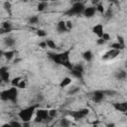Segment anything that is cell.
Masks as SVG:
<instances>
[{
  "label": "cell",
  "instance_id": "6da1fadb",
  "mask_svg": "<svg viewBox=\"0 0 127 127\" xmlns=\"http://www.w3.org/2000/svg\"><path fill=\"white\" fill-rule=\"evenodd\" d=\"M0 98L3 101H12L13 103L17 102V98H18V90L16 86H12L9 89H5L3 91H1L0 93Z\"/></svg>",
  "mask_w": 127,
  "mask_h": 127
},
{
  "label": "cell",
  "instance_id": "7a4b0ae2",
  "mask_svg": "<svg viewBox=\"0 0 127 127\" xmlns=\"http://www.w3.org/2000/svg\"><path fill=\"white\" fill-rule=\"evenodd\" d=\"M36 105L27 107L22 109L21 111H19L18 116L20 117V119L23 120V122H30V120L32 119V116L34 115V113H36Z\"/></svg>",
  "mask_w": 127,
  "mask_h": 127
},
{
  "label": "cell",
  "instance_id": "3957f363",
  "mask_svg": "<svg viewBox=\"0 0 127 127\" xmlns=\"http://www.w3.org/2000/svg\"><path fill=\"white\" fill-rule=\"evenodd\" d=\"M85 7L81 2H75L72 4L71 8H69L68 10H66L64 12V14L66 16H73V15H79L81 13H83Z\"/></svg>",
  "mask_w": 127,
  "mask_h": 127
},
{
  "label": "cell",
  "instance_id": "277c9868",
  "mask_svg": "<svg viewBox=\"0 0 127 127\" xmlns=\"http://www.w3.org/2000/svg\"><path fill=\"white\" fill-rule=\"evenodd\" d=\"M69 54H70V49L69 50H66L63 53H60V58H61V64L65 66L67 69L71 70L73 68V65L70 64V61H69Z\"/></svg>",
  "mask_w": 127,
  "mask_h": 127
},
{
  "label": "cell",
  "instance_id": "5b68a950",
  "mask_svg": "<svg viewBox=\"0 0 127 127\" xmlns=\"http://www.w3.org/2000/svg\"><path fill=\"white\" fill-rule=\"evenodd\" d=\"M120 54V50H115V49H111L108 52H106L103 56H102V60L107 61V60H112L115 59L117 56H119Z\"/></svg>",
  "mask_w": 127,
  "mask_h": 127
},
{
  "label": "cell",
  "instance_id": "8992f818",
  "mask_svg": "<svg viewBox=\"0 0 127 127\" xmlns=\"http://www.w3.org/2000/svg\"><path fill=\"white\" fill-rule=\"evenodd\" d=\"M0 76H1V79L3 82L8 83L10 81V72H9L7 66H2L0 68Z\"/></svg>",
  "mask_w": 127,
  "mask_h": 127
},
{
  "label": "cell",
  "instance_id": "52a82bcc",
  "mask_svg": "<svg viewBox=\"0 0 127 127\" xmlns=\"http://www.w3.org/2000/svg\"><path fill=\"white\" fill-rule=\"evenodd\" d=\"M104 97V93H103V90H95L92 92L91 94V99L93 102L95 103H98V102H101L102 99Z\"/></svg>",
  "mask_w": 127,
  "mask_h": 127
},
{
  "label": "cell",
  "instance_id": "ba28073f",
  "mask_svg": "<svg viewBox=\"0 0 127 127\" xmlns=\"http://www.w3.org/2000/svg\"><path fill=\"white\" fill-rule=\"evenodd\" d=\"M113 107H114L115 110H117L119 112H123V113L127 112V102H116V103H113Z\"/></svg>",
  "mask_w": 127,
  "mask_h": 127
},
{
  "label": "cell",
  "instance_id": "9c48e42d",
  "mask_svg": "<svg viewBox=\"0 0 127 127\" xmlns=\"http://www.w3.org/2000/svg\"><path fill=\"white\" fill-rule=\"evenodd\" d=\"M36 115L41 117L43 120H48V119H52L50 117V114H49V110L47 109H38L36 110Z\"/></svg>",
  "mask_w": 127,
  "mask_h": 127
},
{
  "label": "cell",
  "instance_id": "30bf717a",
  "mask_svg": "<svg viewBox=\"0 0 127 127\" xmlns=\"http://www.w3.org/2000/svg\"><path fill=\"white\" fill-rule=\"evenodd\" d=\"M96 11H97V10H96V7H94V6H90V7L85 8L82 14H83L84 17H86V18H91V17L94 16V14H95Z\"/></svg>",
  "mask_w": 127,
  "mask_h": 127
},
{
  "label": "cell",
  "instance_id": "8fae6325",
  "mask_svg": "<svg viewBox=\"0 0 127 127\" xmlns=\"http://www.w3.org/2000/svg\"><path fill=\"white\" fill-rule=\"evenodd\" d=\"M92 32L98 37V38H101L102 37V35H103V33H104V31H103V25L102 24H96L93 28H92Z\"/></svg>",
  "mask_w": 127,
  "mask_h": 127
},
{
  "label": "cell",
  "instance_id": "7c38bea8",
  "mask_svg": "<svg viewBox=\"0 0 127 127\" xmlns=\"http://www.w3.org/2000/svg\"><path fill=\"white\" fill-rule=\"evenodd\" d=\"M12 31V24L8 21L6 22H3L2 25H1V34H4V33H9Z\"/></svg>",
  "mask_w": 127,
  "mask_h": 127
},
{
  "label": "cell",
  "instance_id": "4fadbf2b",
  "mask_svg": "<svg viewBox=\"0 0 127 127\" xmlns=\"http://www.w3.org/2000/svg\"><path fill=\"white\" fill-rule=\"evenodd\" d=\"M48 57L53 61V62H55L56 64H61V58H60V54H58V53H48Z\"/></svg>",
  "mask_w": 127,
  "mask_h": 127
},
{
  "label": "cell",
  "instance_id": "5bb4252c",
  "mask_svg": "<svg viewBox=\"0 0 127 127\" xmlns=\"http://www.w3.org/2000/svg\"><path fill=\"white\" fill-rule=\"evenodd\" d=\"M57 30L60 33H64L66 31H68V29L66 28V25H65V22L64 21H60L57 24Z\"/></svg>",
  "mask_w": 127,
  "mask_h": 127
},
{
  "label": "cell",
  "instance_id": "9a60e30c",
  "mask_svg": "<svg viewBox=\"0 0 127 127\" xmlns=\"http://www.w3.org/2000/svg\"><path fill=\"white\" fill-rule=\"evenodd\" d=\"M114 76L116 77V79L123 80V79H125V78L127 77V73H126V71H124L123 69H119V70H117V71L115 72Z\"/></svg>",
  "mask_w": 127,
  "mask_h": 127
},
{
  "label": "cell",
  "instance_id": "2e32d148",
  "mask_svg": "<svg viewBox=\"0 0 127 127\" xmlns=\"http://www.w3.org/2000/svg\"><path fill=\"white\" fill-rule=\"evenodd\" d=\"M69 115L71 117H73L74 120H79L81 118L84 117V115L79 111V110H76V111H72V112H69Z\"/></svg>",
  "mask_w": 127,
  "mask_h": 127
},
{
  "label": "cell",
  "instance_id": "e0dca14e",
  "mask_svg": "<svg viewBox=\"0 0 127 127\" xmlns=\"http://www.w3.org/2000/svg\"><path fill=\"white\" fill-rule=\"evenodd\" d=\"M4 44L7 47H13L16 44V40L13 37H7L4 39Z\"/></svg>",
  "mask_w": 127,
  "mask_h": 127
},
{
  "label": "cell",
  "instance_id": "ac0fdd59",
  "mask_svg": "<svg viewBox=\"0 0 127 127\" xmlns=\"http://www.w3.org/2000/svg\"><path fill=\"white\" fill-rule=\"evenodd\" d=\"M82 58L84 59V61L86 62H90L93 58V54L91 51H85L83 54H82Z\"/></svg>",
  "mask_w": 127,
  "mask_h": 127
},
{
  "label": "cell",
  "instance_id": "d6986e66",
  "mask_svg": "<svg viewBox=\"0 0 127 127\" xmlns=\"http://www.w3.org/2000/svg\"><path fill=\"white\" fill-rule=\"evenodd\" d=\"M2 54H3V56L5 57V59L7 61H11L13 59L14 55H15V51H6V52H4Z\"/></svg>",
  "mask_w": 127,
  "mask_h": 127
},
{
  "label": "cell",
  "instance_id": "ffe728a7",
  "mask_svg": "<svg viewBox=\"0 0 127 127\" xmlns=\"http://www.w3.org/2000/svg\"><path fill=\"white\" fill-rule=\"evenodd\" d=\"M70 83H71V78L68 77V76H66V77H64V78L61 81L60 87H65V86H67V85L70 84Z\"/></svg>",
  "mask_w": 127,
  "mask_h": 127
},
{
  "label": "cell",
  "instance_id": "44dd1931",
  "mask_svg": "<svg viewBox=\"0 0 127 127\" xmlns=\"http://www.w3.org/2000/svg\"><path fill=\"white\" fill-rule=\"evenodd\" d=\"M46 43H47V47L50 48V49H52V50H56V49L58 48L57 45H56V43H55L52 39H48V40H46Z\"/></svg>",
  "mask_w": 127,
  "mask_h": 127
},
{
  "label": "cell",
  "instance_id": "7402d4cb",
  "mask_svg": "<svg viewBox=\"0 0 127 127\" xmlns=\"http://www.w3.org/2000/svg\"><path fill=\"white\" fill-rule=\"evenodd\" d=\"M70 73H71L74 77H76V78H82V71H79V70H77V69H75V68H72V69L70 70Z\"/></svg>",
  "mask_w": 127,
  "mask_h": 127
},
{
  "label": "cell",
  "instance_id": "603a6c76",
  "mask_svg": "<svg viewBox=\"0 0 127 127\" xmlns=\"http://www.w3.org/2000/svg\"><path fill=\"white\" fill-rule=\"evenodd\" d=\"M3 8L9 13V15H11V8H12V5H11V3H10L9 1H5V2L3 3Z\"/></svg>",
  "mask_w": 127,
  "mask_h": 127
},
{
  "label": "cell",
  "instance_id": "cb8c5ba5",
  "mask_svg": "<svg viewBox=\"0 0 127 127\" xmlns=\"http://www.w3.org/2000/svg\"><path fill=\"white\" fill-rule=\"evenodd\" d=\"M111 49H115V50H123L124 48H125V46H123V45H121V44H119L118 42L117 43H113V44H111Z\"/></svg>",
  "mask_w": 127,
  "mask_h": 127
},
{
  "label": "cell",
  "instance_id": "d4e9b609",
  "mask_svg": "<svg viewBox=\"0 0 127 127\" xmlns=\"http://www.w3.org/2000/svg\"><path fill=\"white\" fill-rule=\"evenodd\" d=\"M46 7H47V2H45V1H41V2L38 4L37 9H38V11L42 12V11H44V10H45V8H46Z\"/></svg>",
  "mask_w": 127,
  "mask_h": 127
},
{
  "label": "cell",
  "instance_id": "484cf974",
  "mask_svg": "<svg viewBox=\"0 0 127 127\" xmlns=\"http://www.w3.org/2000/svg\"><path fill=\"white\" fill-rule=\"evenodd\" d=\"M22 80V77L21 76H17V77H14L12 80H11V84H12V86H18V84H19V82Z\"/></svg>",
  "mask_w": 127,
  "mask_h": 127
},
{
  "label": "cell",
  "instance_id": "4316f807",
  "mask_svg": "<svg viewBox=\"0 0 127 127\" xmlns=\"http://www.w3.org/2000/svg\"><path fill=\"white\" fill-rule=\"evenodd\" d=\"M60 125H61V126H64V127H67V126L70 125V122H69L67 119L63 118V119H61V121H60Z\"/></svg>",
  "mask_w": 127,
  "mask_h": 127
},
{
  "label": "cell",
  "instance_id": "83f0119b",
  "mask_svg": "<svg viewBox=\"0 0 127 127\" xmlns=\"http://www.w3.org/2000/svg\"><path fill=\"white\" fill-rule=\"evenodd\" d=\"M95 7H96V10H97V11H98L100 14H103V13L105 12V10H104V7H103V5H102V4L98 3V4H97Z\"/></svg>",
  "mask_w": 127,
  "mask_h": 127
},
{
  "label": "cell",
  "instance_id": "f1b7e54d",
  "mask_svg": "<svg viewBox=\"0 0 127 127\" xmlns=\"http://www.w3.org/2000/svg\"><path fill=\"white\" fill-rule=\"evenodd\" d=\"M112 16H113V13H112V10L111 9H108L107 11L104 12V17L106 19H110V18H112Z\"/></svg>",
  "mask_w": 127,
  "mask_h": 127
},
{
  "label": "cell",
  "instance_id": "f546056e",
  "mask_svg": "<svg viewBox=\"0 0 127 127\" xmlns=\"http://www.w3.org/2000/svg\"><path fill=\"white\" fill-rule=\"evenodd\" d=\"M77 91H79V87H77V86H73L71 89H69V90H68V92H67V93H68L69 95H73V94H75Z\"/></svg>",
  "mask_w": 127,
  "mask_h": 127
},
{
  "label": "cell",
  "instance_id": "4dcf8cb0",
  "mask_svg": "<svg viewBox=\"0 0 127 127\" xmlns=\"http://www.w3.org/2000/svg\"><path fill=\"white\" fill-rule=\"evenodd\" d=\"M9 125H10V126H12V127H21V126H22V124H21L20 122L15 121V120L10 121V122H9Z\"/></svg>",
  "mask_w": 127,
  "mask_h": 127
},
{
  "label": "cell",
  "instance_id": "1f68e13d",
  "mask_svg": "<svg viewBox=\"0 0 127 127\" xmlns=\"http://www.w3.org/2000/svg\"><path fill=\"white\" fill-rule=\"evenodd\" d=\"M38 21H39V17L38 16H32L30 18V20H29V23L30 24H37Z\"/></svg>",
  "mask_w": 127,
  "mask_h": 127
},
{
  "label": "cell",
  "instance_id": "d6a6232c",
  "mask_svg": "<svg viewBox=\"0 0 127 127\" xmlns=\"http://www.w3.org/2000/svg\"><path fill=\"white\" fill-rule=\"evenodd\" d=\"M103 93H104V95H109V96H113V95H115L117 92L115 91V90H103Z\"/></svg>",
  "mask_w": 127,
  "mask_h": 127
},
{
  "label": "cell",
  "instance_id": "836d02e7",
  "mask_svg": "<svg viewBox=\"0 0 127 127\" xmlns=\"http://www.w3.org/2000/svg\"><path fill=\"white\" fill-rule=\"evenodd\" d=\"M37 35L40 37V38H44L47 36V33L44 31V30H38L37 31Z\"/></svg>",
  "mask_w": 127,
  "mask_h": 127
},
{
  "label": "cell",
  "instance_id": "e575fe53",
  "mask_svg": "<svg viewBox=\"0 0 127 127\" xmlns=\"http://www.w3.org/2000/svg\"><path fill=\"white\" fill-rule=\"evenodd\" d=\"M17 87H18V88H22V89L25 88V87H26V81H25L24 79H22V80L19 82V84H18Z\"/></svg>",
  "mask_w": 127,
  "mask_h": 127
},
{
  "label": "cell",
  "instance_id": "d590c367",
  "mask_svg": "<svg viewBox=\"0 0 127 127\" xmlns=\"http://www.w3.org/2000/svg\"><path fill=\"white\" fill-rule=\"evenodd\" d=\"M49 114H50L51 118H54L57 115V110L56 109H51V110H49Z\"/></svg>",
  "mask_w": 127,
  "mask_h": 127
},
{
  "label": "cell",
  "instance_id": "8d00e7d4",
  "mask_svg": "<svg viewBox=\"0 0 127 127\" xmlns=\"http://www.w3.org/2000/svg\"><path fill=\"white\" fill-rule=\"evenodd\" d=\"M117 42L123 46H125V42H124V39L121 37V36H117Z\"/></svg>",
  "mask_w": 127,
  "mask_h": 127
},
{
  "label": "cell",
  "instance_id": "74e56055",
  "mask_svg": "<svg viewBox=\"0 0 127 127\" xmlns=\"http://www.w3.org/2000/svg\"><path fill=\"white\" fill-rule=\"evenodd\" d=\"M79 111L84 115V116H86L88 113H89V110H88V108H81V109H79Z\"/></svg>",
  "mask_w": 127,
  "mask_h": 127
},
{
  "label": "cell",
  "instance_id": "f35d334b",
  "mask_svg": "<svg viewBox=\"0 0 127 127\" xmlns=\"http://www.w3.org/2000/svg\"><path fill=\"white\" fill-rule=\"evenodd\" d=\"M73 68H75V69H77V70L83 72V65H82V64H76V65L73 66Z\"/></svg>",
  "mask_w": 127,
  "mask_h": 127
},
{
  "label": "cell",
  "instance_id": "ab89813d",
  "mask_svg": "<svg viewBox=\"0 0 127 127\" xmlns=\"http://www.w3.org/2000/svg\"><path fill=\"white\" fill-rule=\"evenodd\" d=\"M101 38H103L106 42L110 40V36H109V34H108V33H103V35H102V37H101Z\"/></svg>",
  "mask_w": 127,
  "mask_h": 127
},
{
  "label": "cell",
  "instance_id": "60d3db41",
  "mask_svg": "<svg viewBox=\"0 0 127 127\" xmlns=\"http://www.w3.org/2000/svg\"><path fill=\"white\" fill-rule=\"evenodd\" d=\"M105 40L103 39V38H98V40L96 41V43H97V45H103V44H105Z\"/></svg>",
  "mask_w": 127,
  "mask_h": 127
},
{
  "label": "cell",
  "instance_id": "b9f144b4",
  "mask_svg": "<svg viewBox=\"0 0 127 127\" xmlns=\"http://www.w3.org/2000/svg\"><path fill=\"white\" fill-rule=\"evenodd\" d=\"M65 25H66V28H67L68 30H70V29L72 28V23H71L70 21H65Z\"/></svg>",
  "mask_w": 127,
  "mask_h": 127
},
{
  "label": "cell",
  "instance_id": "7bdbcfd3",
  "mask_svg": "<svg viewBox=\"0 0 127 127\" xmlns=\"http://www.w3.org/2000/svg\"><path fill=\"white\" fill-rule=\"evenodd\" d=\"M107 1H109L111 4H115L116 6H119V1L118 0H107Z\"/></svg>",
  "mask_w": 127,
  "mask_h": 127
},
{
  "label": "cell",
  "instance_id": "ee69618b",
  "mask_svg": "<svg viewBox=\"0 0 127 127\" xmlns=\"http://www.w3.org/2000/svg\"><path fill=\"white\" fill-rule=\"evenodd\" d=\"M42 121H44V120H43L41 117H39V116H37V115H36V118H35V122H36V123H39V122H42Z\"/></svg>",
  "mask_w": 127,
  "mask_h": 127
},
{
  "label": "cell",
  "instance_id": "f6af8a7d",
  "mask_svg": "<svg viewBox=\"0 0 127 127\" xmlns=\"http://www.w3.org/2000/svg\"><path fill=\"white\" fill-rule=\"evenodd\" d=\"M39 46H40L41 48H43V49H45V48L47 47V43H46V41H45V42H41Z\"/></svg>",
  "mask_w": 127,
  "mask_h": 127
},
{
  "label": "cell",
  "instance_id": "bcb514c9",
  "mask_svg": "<svg viewBox=\"0 0 127 127\" xmlns=\"http://www.w3.org/2000/svg\"><path fill=\"white\" fill-rule=\"evenodd\" d=\"M99 1H100V0H92V3H93V4H98Z\"/></svg>",
  "mask_w": 127,
  "mask_h": 127
},
{
  "label": "cell",
  "instance_id": "7dc6e473",
  "mask_svg": "<svg viewBox=\"0 0 127 127\" xmlns=\"http://www.w3.org/2000/svg\"><path fill=\"white\" fill-rule=\"evenodd\" d=\"M50 1H52V2H56V1H59V0H50Z\"/></svg>",
  "mask_w": 127,
  "mask_h": 127
},
{
  "label": "cell",
  "instance_id": "c3c4849f",
  "mask_svg": "<svg viewBox=\"0 0 127 127\" xmlns=\"http://www.w3.org/2000/svg\"><path fill=\"white\" fill-rule=\"evenodd\" d=\"M20 1H22V2H27L28 0H20Z\"/></svg>",
  "mask_w": 127,
  "mask_h": 127
},
{
  "label": "cell",
  "instance_id": "681fc988",
  "mask_svg": "<svg viewBox=\"0 0 127 127\" xmlns=\"http://www.w3.org/2000/svg\"><path fill=\"white\" fill-rule=\"evenodd\" d=\"M42 1H45V2H48V1H50V0H42Z\"/></svg>",
  "mask_w": 127,
  "mask_h": 127
}]
</instances>
